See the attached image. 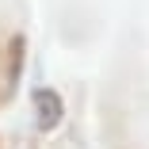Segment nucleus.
Returning <instances> with one entry per match:
<instances>
[{"label": "nucleus", "mask_w": 149, "mask_h": 149, "mask_svg": "<svg viewBox=\"0 0 149 149\" xmlns=\"http://www.w3.org/2000/svg\"><path fill=\"white\" fill-rule=\"evenodd\" d=\"M61 115H65L61 96H57L54 88H38L35 92V123H38V130H54L61 123Z\"/></svg>", "instance_id": "obj_1"}]
</instances>
